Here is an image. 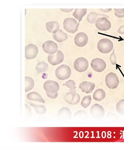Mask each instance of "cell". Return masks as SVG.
I'll return each instance as SVG.
<instances>
[{
    "mask_svg": "<svg viewBox=\"0 0 124 149\" xmlns=\"http://www.w3.org/2000/svg\"><path fill=\"white\" fill-rule=\"evenodd\" d=\"M71 74V69L66 65H62L57 68L55 70V74L56 77L61 80L68 79L70 78Z\"/></svg>",
    "mask_w": 124,
    "mask_h": 149,
    "instance_id": "obj_1",
    "label": "cell"
},
{
    "mask_svg": "<svg viewBox=\"0 0 124 149\" xmlns=\"http://www.w3.org/2000/svg\"><path fill=\"white\" fill-rule=\"evenodd\" d=\"M76 20L72 18H65L63 22V27L68 32L74 34L77 31L79 25Z\"/></svg>",
    "mask_w": 124,
    "mask_h": 149,
    "instance_id": "obj_2",
    "label": "cell"
},
{
    "mask_svg": "<svg viewBox=\"0 0 124 149\" xmlns=\"http://www.w3.org/2000/svg\"><path fill=\"white\" fill-rule=\"evenodd\" d=\"M97 47L101 53L107 54L111 51L113 47L112 42L107 38H103L100 39L98 42Z\"/></svg>",
    "mask_w": 124,
    "mask_h": 149,
    "instance_id": "obj_3",
    "label": "cell"
},
{
    "mask_svg": "<svg viewBox=\"0 0 124 149\" xmlns=\"http://www.w3.org/2000/svg\"><path fill=\"white\" fill-rule=\"evenodd\" d=\"M105 82L107 86L111 89L116 88L118 86L119 82L116 74L112 72L109 73L106 75Z\"/></svg>",
    "mask_w": 124,
    "mask_h": 149,
    "instance_id": "obj_4",
    "label": "cell"
},
{
    "mask_svg": "<svg viewBox=\"0 0 124 149\" xmlns=\"http://www.w3.org/2000/svg\"><path fill=\"white\" fill-rule=\"evenodd\" d=\"M90 113L94 119L99 120L102 119L104 117L105 111L104 108L101 105L96 103L92 106L90 109Z\"/></svg>",
    "mask_w": 124,
    "mask_h": 149,
    "instance_id": "obj_5",
    "label": "cell"
},
{
    "mask_svg": "<svg viewBox=\"0 0 124 149\" xmlns=\"http://www.w3.org/2000/svg\"><path fill=\"white\" fill-rule=\"evenodd\" d=\"M89 63L87 60L83 57H79L75 61L74 66L75 69L77 71L82 72L88 69Z\"/></svg>",
    "mask_w": 124,
    "mask_h": 149,
    "instance_id": "obj_6",
    "label": "cell"
},
{
    "mask_svg": "<svg viewBox=\"0 0 124 149\" xmlns=\"http://www.w3.org/2000/svg\"><path fill=\"white\" fill-rule=\"evenodd\" d=\"M25 57L28 59H32L35 58L39 52L38 47L35 45L30 44L25 47Z\"/></svg>",
    "mask_w": 124,
    "mask_h": 149,
    "instance_id": "obj_7",
    "label": "cell"
},
{
    "mask_svg": "<svg viewBox=\"0 0 124 149\" xmlns=\"http://www.w3.org/2000/svg\"><path fill=\"white\" fill-rule=\"evenodd\" d=\"M95 24L96 27L98 29L103 31L108 30L111 28V25L110 22L105 17L99 18Z\"/></svg>",
    "mask_w": 124,
    "mask_h": 149,
    "instance_id": "obj_8",
    "label": "cell"
},
{
    "mask_svg": "<svg viewBox=\"0 0 124 149\" xmlns=\"http://www.w3.org/2000/svg\"><path fill=\"white\" fill-rule=\"evenodd\" d=\"M91 66L94 71L101 72L105 70L106 67V64L105 62L102 59L96 58L92 61Z\"/></svg>",
    "mask_w": 124,
    "mask_h": 149,
    "instance_id": "obj_9",
    "label": "cell"
},
{
    "mask_svg": "<svg viewBox=\"0 0 124 149\" xmlns=\"http://www.w3.org/2000/svg\"><path fill=\"white\" fill-rule=\"evenodd\" d=\"M42 48L44 51L50 55H53L57 52L58 46L57 44L52 40H48L43 44Z\"/></svg>",
    "mask_w": 124,
    "mask_h": 149,
    "instance_id": "obj_10",
    "label": "cell"
},
{
    "mask_svg": "<svg viewBox=\"0 0 124 149\" xmlns=\"http://www.w3.org/2000/svg\"><path fill=\"white\" fill-rule=\"evenodd\" d=\"M64 59L63 54L59 50L54 55H49L48 56V62L53 65H56L60 63L63 61Z\"/></svg>",
    "mask_w": 124,
    "mask_h": 149,
    "instance_id": "obj_11",
    "label": "cell"
},
{
    "mask_svg": "<svg viewBox=\"0 0 124 149\" xmlns=\"http://www.w3.org/2000/svg\"><path fill=\"white\" fill-rule=\"evenodd\" d=\"M43 87L46 92L54 94L59 91L60 86L58 83L55 81L48 80L44 83Z\"/></svg>",
    "mask_w": 124,
    "mask_h": 149,
    "instance_id": "obj_12",
    "label": "cell"
},
{
    "mask_svg": "<svg viewBox=\"0 0 124 149\" xmlns=\"http://www.w3.org/2000/svg\"><path fill=\"white\" fill-rule=\"evenodd\" d=\"M88 40L87 35L85 33L83 32L77 33L74 39L75 44L79 47H83L85 46L87 44Z\"/></svg>",
    "mask_w": 124,
    "mask_h": 149,
    "instance_id": "obj_13",
    "label": "cell"
},
{
    "mask_svg": "<svg viewBox=\"0 0 124 149\" xmlns=\"http://www.w3.org/2000/svg\"><path fill=\"white\" fill-rule=\"evenodd\" d=\"M57 116L58 119L62 121L69 120L71 117V112L70 109L67 107H63L58 111Z\"/></svg>",
    "mask_w": 124,
    "mask_h": 149,
    "instance_id": "obj_14",
    "label": "cell"
},
{
    "mask_svg": "<svg viewBox=\"0 0 124 149\" xmlns=\"http://www.w3.org/2000/svg\"><path fill=\"white\" fill-rule=\"evenodd\" d=\"M95 87V84L91 82L84 81L79 84V88L83 92L86 94L91 93Z\"/></svg>",
    "mask_w": 124,
    "mask_h": 149,
    "instance_id": "obj_15",
    "label": "cell"
},
{
    "mask_svg": "<svg viewBox=\"0 0 124 149\" xmlns=\"http://www.w3.org/2000/svg\"><path fill=\"white\" fill-rule=\"evenodd\" d=\"M76 84L73 80H69L63 85V86H66L70 88V93L71 94L73 100L72 105H75L76 101V96L77 93L76 89L77 87Z\"/></svg>",
    "mask_w": 124,
    "mask_h": 149,
    "instance_id": "obj_16",
    "label": "cell"
},
{
    "mask_svg": "<svg viewBox=\"0 0 124 149\" xmlns=\"http://www.w3.org/2000/svg\"><path fill=\"white\" fill-rule=\"evenodd\" d=\"M105 17L106 18H109V16L104 14H98L95 12H91L88 15L86 19L88 22L92 24H93L95 23L97 19L100 17Z\"/></svg>",
    "mask_w": 124,
    "mask_h": 149,
    "instance_id": "obj_17",
    "label": "cell"
},
{
    "mask_svg": "<svg viewBox=\"0 0 124 149\" xmlns=\"http://www.w3.org/2000/svg\"><path fill=\"white\" fill-rule=\"evenodd\" d=\"M47 30L49 32L54 33L59 30V24L56 21H53L47 22L46 24Z\"/></svg>",
    "mask_w": 124,
    "mask_h": 149,
    "instance_id": "obj_18",
    "label": "cell"
},
{
    "mask_svg": "<svg viewBox=\"0 0 124 149\" xmlns=\"http://www.w3.org/2000/svg\"><path fill=\"white\" fill-rule=\"evenodd\" d=\"M53 36L54 39L58 42L65 41L68 38L67 34L61 29L59 30L56 33L53 34Z\"/></svg>",
    "mask_w": 124,
    "mask_h": 149,
    "instance_id": "obj_19",
    "label": "cell"
},
{
    "mask_svg": "<svg viewBox=\"0 0 124 149\" xmlns=\"http://www.w3.org/2000/svg\"><path fill=\"white\" fill-rule=\"evenodd\" d=\"M27 98L30 100L39 102L44 103L45 101L41 96L36 92H32L28 94L27 95Z\"/></svg>",
    "mask_w": 124,
    "mask_h": 149,
    "instance_id": "obj_20",
    "label": "cell"
},
{
    "mask_svg": "<svg viewBox=\"0 0 124 149\" xmlns=\"http://www.w3.org/2000/svg\"><path fill=\"white\" fill-rule=\"evenodd\" d=\"M86 9H75L72 15L79 23L82 20L83 17L86 13Z\"/></svg>",
    "mask_w": 124,
    "mask_h": 149,
    "instance_id": "obj_21",
    "label": "cell"
},
{
    "mask_svg": "<svg viewBox=\"0 0 124 149\" xmlns=\"http://www.w3.org/2000/svg\"><path fill=\"white\" fill-rule=\"evenodd\" d=\"M106 94L105 91L101 88L96 90L93 93V97L95 100L101 101L105 98Z\"/></svg>",
    "mask_w": 124,
    "mask_h": 149,
    "instance_id": "obj_22",
    "label": "cell"
},
{
    "mask_svg": "<svg viewBox=\"0 0 124 149\" xmlns=\"http://www.w3.org/2000/svg\"><path fill=\"white\" fill-rule=\"evenodd\" d=\"M27 103L34 107L36 113L38 114H44L46 111V107L43 105H37L29 101H27Z\"/></svg>",
    "mask_w": 124,
    "mask_h": 149,
    "instance_id": "obj_23",
    "label": "cell"
},
{
    "mask_svg": "<svg viewBox=\"0 0 124 149\" xmlns=\"http://www.w3.org/2000/svg\"><path fill=\"white\" fill-rule=\"evenodd\" d=\"M35 69L38 74L45 72L48 70V65L44 61L39 62L37 64Z\"/></svg>",
    "mask_w": 124,
    "mask_h": 149,
    "instance_id": "obj_24",
    "label": "cell"
},
{
    "mask_svg": "<svg viewBox=\"0 0 124 149\" xmlns=\"http://www.w3.org/2000/svg\"><path fill=\"white\" fill-rule=\"evenodd\" d=\"M34 85V82L31 77L28 76L25 77V92L31 90L33 87Z\"/></svg>",
    "mask_w": 124,
    "mask_h": 149,
    "instance_id": "obj_25",
    "label": "cell"
},
{
    "mask_svg": "<svg viewBox=\"0 0 124 149\" xmlns=\"http://www.w3.org/2000/svg\"><path fill=\"white\" fill-rule=\"evenodd\" d=\"M116 109L120 114L124 115V99L120 100L117 103Z\"/></svg>",
    "mask_w": 124,
    "mask_h": 149,
    "instance_id": "obj_26",
    "label": "cell"
},
{
    "mask_svg": "<svg viewBox=\"0 0 124 149\" xmlns=\"http://www.w3.org/2000/svg\"><path fill=\"white\" fill-rule=\"evenodd\" d=\"M91 100L92 98L90 95L85 96L81 101V106L85 108H87L90 104Z\"/></svg>",
    "mask_w": 124,
    "mask_h": 149,
    "instance_id": "obj_27",
    "label": "cell"
},
{
    "mask_svg": "<svg viewBox=\"0 0 124 149\" xmlns=\"http://www.w3.org/2000/svg\"><path fill=\"white\" fill-rule=\"evenodd\" d=\"M87 115L86 112L82 110H79L77 111L74 114V117L76 119L82 118L81 117H86Z\"/></svg>",
    "mask_w": 124,
    "mask_h": 149,
    "instance_id": "obj_28",
    "label": "cell"
},
{
    "mask_svg": "<svg viewBox=\"0 0 124 149\" xmlns=\"http://www.w3.org/2000/svg\"><path fill=\"white\" fill-rule=\"evenodd\" d=\"M110 60L111 63L114 65L116 62V57L115 54V49H114L110 57Z\"/></svg>",
    "mask_w": 124,
    "mask_h": 149,
    "instance_id": "obj_29",
    "label": "cell"
},
{
    "mask_svg": "<svg viewBox=\"0 0 124 149\" xmlns=\"http://www.w3.org/2000/svg\"><path fill=\"white\" fill-rule=\"evenodd\" d=\"M46 94L48 97L52 99L56 98L57 97L58 95V93L57 92L52 94L46 92Z\"/></svg>",
    "mask_w": 124,
    "mask_h": 149,
    "instance_id": "obj_30",
    "label": "cell"
},
{
    "mask_svg": "<svg viewBox=\"0 0 124 149\" xmlns=\"http://www.w3.org/2000/svg\"><path fill=\"white\" fill-rule=\"evenodd\" d=\"M117 32L121 34H124V25L121 26L118 30Z\"/></svg>",
    "mask_w": 124,
    "mask_h": 149,
    "instance_id": "obj_31",
    "label": "cell"
},
{
    "mask_svg": "<svg viewBox=\"0 0 124 149\" xmlns=\"http://www.w3.org/2000/svg\"><path fill=\"white\" fill-rule=\"evenodd\" d=\"M115 12L118 14L124 13V9H114Z\"/></svg>",
    "mask_w": 124,
    "mask_h": 149,
    "instance_id": "obj_32",
    "label": "cell"
},
{
    "mask_svg": "<svg viewBox=\"0 0 124 149\" xmlns=\"http://www.w3.org/2000/svg\"><path fill=\"white\" fill-rule=\"evenodd\" d=\"M73 9H60L62 11L65 12H69L72 11Z\"/></svg>",
    "mask_w": 124,
    "mask_h": 149,
    "instance_id": "obj_33",
    "label": "cell"
},
{
    "mask_svg": "<svg viewBox=\"0 0 124 149\" xmlns=\"http://www.w3.org/2000/svg\"><path fill=\"white\" fill-rule=\"evenodd\" d=\"M115 15L117 17L119 18L124 17V13L122 14H118L115 12Z\"/></svg>",
    "mask_w": 124,
    "mask_h": 149,
    "instance_id": "obj_34",
    "label": "cell"
},
{
    "mask_svg": "<svg viewBox=\"0 0 124 149\" xmlns=\"http://www.w3.org/2000/svg\"><path fill=\"white\" fill-rule=\"evenodd\" d=\"M100 10L103 12L108 13L110 11L112 10V9H101Z\"/></svg>",
    "mask_w": 124,
    "mask_h": 149,
    "instance_id": "obj_35",
    "label": "cell"
},
{
    "mask_svg": "<svg viewBox=\"0 0 124 149\" xmlns=\"http://www.w3.org/2000/svg\"><path fill=\"white\" fill-rule=\"evenodd\" d=\"M123 38H124V37Z\"/></svg>",
    "mask_w": 124,
    "mask_h": 149,
    "instance_id": "obj_36",
    "label": "cell"
}]
</instances>
